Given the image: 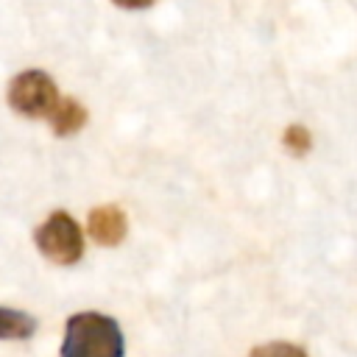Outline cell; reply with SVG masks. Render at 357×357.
Segmentation results:
<instances>
[{"label": "cell", "mask_w": 357, "mask_h": 357, "mask_svg": "<svg viewBox=\"0 0 357 357\" xmlns=\"http://www.w3.org/2000/svg\"><path fill=\"white\" fill-rule=\"evenodd\" d=\"M39 251L56 262V265H73L81 259L84 254V240H81V229L78 223L67 215V212H53L33 234Z\"/></svg>", "instance_id": "obj_2"}, {"label": "cell", "mask_w": 357, "mask_h": 357, "mask_svg": "<svg viewBox=\"0 0 357 357\" xmlns=\"http://www.w3.org/2000/svg\"><path fill=\"white\" fill-rule=\"evenodd\" d=\"M8 103L25 117H50L59 106L56 84L42 70H25L8 84Z\"/></svg>", "instance_id": "obj_3"}, {"label": "cell", "mask_w": 357, "mask_h": 357, "mask_svg": "<svg viewBox=\"0 0 357 357\" xmlns=\"http://www.w3.org/2000/svg\"><path fill=\"white\" fill-rule=\"evenodd\" d=\"M61 357H123L117 321L100 312H78L64 326Z\"/></svg>", "instance_id": "obj_1"}, {"label": "cell", "mask_w": 357, "mask_h": 357, "mask_svg": "<svg viewBox=\"0 0 357 357\" xmlns=\"http://www.w3.org/2000/svg\"><path fill=\"white\" fill-rule=\"evenodd\" d=\"M310 145H312V137L304 126H290L284 131V148H290L296 156H304L310 151Z\"/></svg>", "instance_id": "obj_8"}, {"label": "cell", "mask_w": 357, "mask_h": 357, "mask_svg": "<svg viewBox=\"0 0 357 357\" xmlns=\"http://www.w3.org/2000/svg\"><path fill=\"white\" fill-rule=\"evenodd\" d=\"M36 329V321L28 312H17L11 307L0 310V332L3 337H28Z\"/></svg>", "instance_id": "obj_6"}, {"label": "cell", "mask_w": 357, "mask_h": 357, "mask_svg": "<svg viewBox=\"0 0 357 357\" xmlns=\"http://www.w3.org/2000/svg\"><path fill=\"white\" fill-rule=\"evenodd\" d=\"M89 237L100 245H117L126 237V215L120 206H98L89 212Z\"/></svg>", "instance_id": "obj_4"}, {"label": "cell", "mask_w": 357, "mask_h": 357, "mask_svg": "<svg viewBox=\"0 0 357 357\" xmlns=\"http://www.w3.org/2000/svg\"><path fill=\"white\" fill-rule=\"evenodd\" d=\"M47 120H50V126H53V131L59 137H70V134H75L86 123V109L78 100L67 98V100H59V106L50 112Z\"/></svg>", "instance_id": "obj_5"}, {"label": "cell", "mask_w": 357, "mask_h": 357, "mask_svg": "<svg viewBox=\"0 0 357 357\" xmlns=\"http://www.w3.org/2000/svg\"><path fill=\"white\" fill-rule=\"evenodd\" d=\"M248 357H307V351H304L301 346H293V343H282V340H276V343H262V346L251 349V354H248Z\"/></svg>", "instance_id": "obj_7"}]
</instances>
